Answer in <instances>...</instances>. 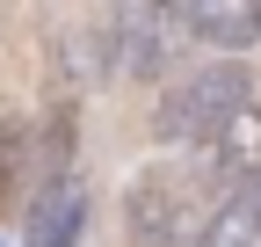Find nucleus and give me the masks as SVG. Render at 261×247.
Wrapping results in <instances>:
<instances>
[{"mask_svg":"<svg viewBox=\"0 0 261 247\" xmlns=\"http://www.w3.org/2000/svg\"><path fill=\"white\" fill-rule=\"evenodd\" d=\"M65 73H73V87H102V80H109L102 29H73V37H65Z\"/></svg>","mask_w":261,"mask_h":247,"instance_id":"obj_10","label":"nucleus"},{"mask_svg":"<svg viewBox=\"0 0 261 247\" xmlns=\"http://www.w3.org/2000/svg\"><path fill=\"white\" fill-rule=\"evenodd\" d=\"M29 167H37V131H29L22 116H0V204H15Z\"/></svg>","mask_w":261,"mask_h":247,"instance_id":"obj_8","label":"nucleus"},{"mask_svg":"<svg viewBox=\"0 0 261 247\" xmlns=\"http://www.w3.org/2000/svg\"><path fill=\"white\" fill-rule=\"evenodd\" d=\"M211 167L232 182V189L261 175V109H254V102H247V109H232V116L218 124V138H211Z\"/></svg>","mask_w":261,"mask_h":247,"instance_id":"obj_6","label":"nucleus"},{"mask_svg":"<svg viewBox=\"0 0 261 247\" xmlns=\"http://www.w3.org/2000/svg\"><path fill=\"white\" fill-rule=\"evenodd\" d=\"M247 87H254V80H247L240 58H218V66L181 73L167 95H160V109H152L160 145H211L218 124L232 116V109H247Z\"/></svg>","mask_w":261,"mask_h":247,"instance_id":"obj_1","label":"nucleus"},{"mask_svg":"<svg viewBox=\"0 0 261 247\" xmlns=\"http://www.w3.org/2000/svg\"><path fill=\"white\" fill-rule=\"evenodd\" d=\"M189 37H203L218 51H254L261 44V0H181Z\"/></svg>","mask_w":261,"mask_h":247,"instance_id":"obj_5","label":"nucleus"},{"mask_svg":"<svg viewBox=\"0 0 261 247\" xmlns=\"http://www.w3.org/2000/svg\"><path fill=\"white\" fill-rule=\"evenodd\" d=\"M73 145H80V124H73V109H58V116L44 124V145H37V175H44V182H65V175H73Z\"/></svg>","mask_w":261,"mask_h":247,"instance_id":"obj_9","label":"nucleus"},{"mask_svg":"<svg viewBox=\"0 0 261 247\" xmlns=\"http://www.w3.org/2000/svg\"><path fill=\"white\" fill-rule=\"evenodd\" d=\"M196 247H261V189L240 182L203 226H196Z\"/></svg>","mask_w":261,"mask_h":247,"instance_id":"obj_7","label":"nucleus"},{"mask_svg":"<svg viewBox=\"0 0 261 247\" xmlns=\"http://www.w3.org/2000/svg\"><path fill=\"white\" fill-rule=\"evenodd\" d=\"M196 226V175L181 167H145L123 196V233L130 247H189Z\"/></svg>","mask_w":261,"mask_h":247,"instance_id":"obj_3","label":"nucleus"},{"mask_svg":"<svg viewBox=\"0 0 261 247\" xmlns=\"http://www.w3.org/2000/svg\"><path fill=\"white\" fill-rule=\"evenodd\" d=\"M181 44H189V15H181V0H123L116 37H109V73L160 80V73L174 66Z\"/></svg>","mask_w":261,"mask_h":247,"instance_id":"obj_2","label":"nucleus"},{"mask_svg":"<svg viewBox=\"0 0 261 247\" xmlns=\"http://www.w3.org/2000/svg\"><path fill=\"white\" fill-rule=\"evenodd\" d=\"M87 182H44L37 196H29V211H22V240L29 247H80L87 240Z\"/></svg>","mask_w":261,"mask_h":247,"instance_id":"obj_4","label":"nucleus"}]
</instances>
